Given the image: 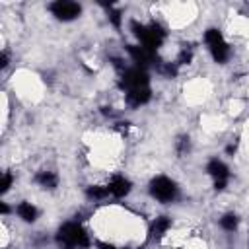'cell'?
<instances>
[{
	"instance_id": "6da1fadb",
	"label": "cell",
	"mask_w": 249,
	"mask_h": 249,
	"mask_svg": "<svg viewBox=\"0 0 249 249\" xmlns=\"http://www.w3.org/2000/svg\"><path fill=\"white\" fill-rule=\"evenodd\" d=\"M146 193H148V198L156 204H161V206H167V204H173L179 200L181 196V187L177 183V179H173L171 175L167 173H156L150 177L148 181V187H146Z\"/></svg>"
},
{
	"instance_id": "7a4b0ae2",
	"label": "cell",
	"mask_w": 249,
	"mask_h": 249,
	"mask_svg": "<svg viewBox=\"0 0 249 249\" xmlns=\"http://www.w3.org/2000/svg\"><path fill=\"white\" fill-rule=\"evenodd\" d=\"M47 10H49V14H51L54 19H58V21H62V23L74 21V19H78V18L82 16V6L76 4V2H68V0L53 2V4L47 6Z\"/></svg>"
},
{
	"instance_id": "3957f363",
	"label": "cell",
	"mask_w": 249,
	"mask_h": 249,
	"mask_svg": "<svg viewBox=\"0 0 249 249\" xmlns=\"http://www.w3.org/2000/svg\"><path fill=\"white\" fill-rule=\"evenodd\" d=\"M105 185H107L109 195H111L113 198H126V196H130L132 191H134V185H132L130 177L124 175V173H121V171H115V173L107 175Z\"/></svg>"
},
{
	"instance_id": "277c9868",
	"label": "cell",
	"mask_w": 249,
	"mask_h": 249,
	"mask_svg": "<svg viewBox=\"0 0 249 249\" xmlns=\"http://www.w3.org/2000/svg\"><path fill=\"white\" fill-rule=\"evenodd\" d=\"M14 212L16 216L23 222V224H37L39 218H41V208L33 202V200H19L16 206H14Z\"/></svg>"
},
{
	"instance_id": "5b68a950",
	"label": "cell",
	"mask_w": 249,
	"mask_h": 249,
	"mask_svg": "<svg viewBox=\"0 0 249 249\" xmlns=\"http://www.w3.org/2000/svg\"><path fill=\"white\" fill-rule=\"evenodd\" d=\"M239 226H241V218L233 210H226L218 216V228L226 233H237Z\"/></svg>"
}]
</instances>
